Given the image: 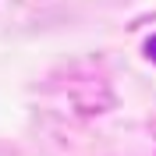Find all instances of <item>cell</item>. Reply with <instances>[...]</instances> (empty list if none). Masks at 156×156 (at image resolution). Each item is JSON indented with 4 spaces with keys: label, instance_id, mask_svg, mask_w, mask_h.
<instances>
[{
    "label": "cell",
    "instance_id": "obj_1",
    "mask_svg": "<svg viewBox=\"0 0 156 156\" xmlns=\"http://www.w3.org/2000/svg\"><path fill=\"white\" fill-rule=\"evenodd\" d=\"M149 53H153V57H156V39H153V43H149Z\"/></svg>",
    "mask_w": 156,
    "mask_h": 156
}]
</instances>
